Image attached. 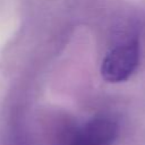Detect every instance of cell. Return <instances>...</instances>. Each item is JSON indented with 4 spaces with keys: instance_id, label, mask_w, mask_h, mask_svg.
Masks as SVG:
<instances>
[{
    "instance_id": "1",
    "label": "cell",
    "mask_w": 145,
    "mask_h": 145,
    "mask_svg": "<svg viewBox=\"0 0 145 145\" xmlns=\"http://www.w3.org/2000/svg\"><path fill=\"white\" fill-rule=\"evenodd\" d=\"M140 59L138 39H130L112 48L101 65V75L109 83H121L135 72Z\"/></svg>"
},
{
    "instance_id": "2",
    "label": "cell",
    "mask_w": 145,
    "mask_h": 145,
    "mask_svg": "<svg viewBox=\"0 0 145 145\" xmlns=\"http://www.w3.org/2000/svg\"><path fill=\"white\" fill-rule=\"evenodd\" d=\"M118 131L114 118L108 114H97L69 130L62 145H113Z\"/></svg>"
}]
</instances>
